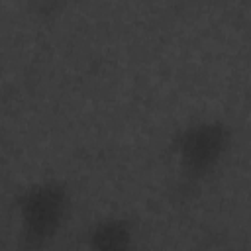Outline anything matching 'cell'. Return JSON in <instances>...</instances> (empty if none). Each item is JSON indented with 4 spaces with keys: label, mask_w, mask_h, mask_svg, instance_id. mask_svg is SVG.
Wrapping results in <instances>:
<instances>
[{
    "label": "cell",
    "mask_w": 251,
    "mask_h": 251,
    "mask_svg": "<svg viewBox=\"0 0 251 251\" xmlns=\"http://www.w3.org/2000/svg\"><path fill=\"white\" fill-rule=\"evenodd\" d=\"M233 143L235 129L220 116L190 118L176 126L165 147L175 198L184 202L198 194L226 165Z\"/></svg>",
    "instance_id": "6da1fadb"
},
{
    "label": "cell",
    "mask_w": 251,
    "mask_h": 251,
    "mask_svg": "<svg viewBox=\"0 0 251 251\" xmlns=\"http://www.w3.org/2000/svg\"><path fill=\"white\" fill-rule=\"evenodd\" d=\"M75 206V190L63 176H39L12 194L16 222L14 251H49L65 231Z\"/></svg>",
    "instance_id": "7a4b0ae2"
},
{
    "label": "cell",
    "mask_w": 251,
    "mask_h": 251,
    "mask_svg": "<svg viewBox=\"0 0 251 251\" xmlns=\"http://www.w3.org/2000/svg\"><path fill=\"white\" fill-rule=\"evenodd\" d=\"M139 229L126 212H108L94 218L82 231L80 251H135Z\"/></svg>",
    "instance_id": "3957f363"
}]
</instances>
